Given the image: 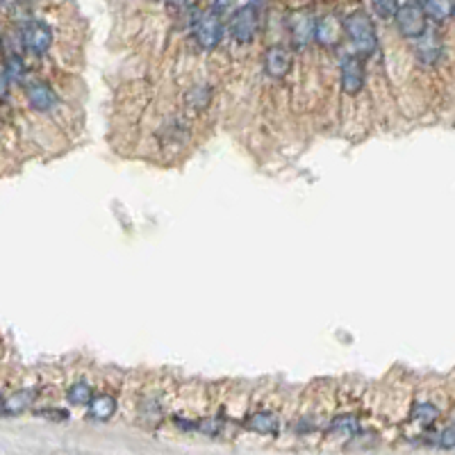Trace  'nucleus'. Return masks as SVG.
Here are the masks:
<instances>
[{
	"label": "nucleus",
	"mask_w": 455,
	"mask_h": 455,
	"mask_svg": "<svg viewBox=\"0 0 455 455\" xmlns=\"http://www.w3.org/2000/svg\"><path fill=\"white\" fill-rule=\"evenodd\" d=\"M371 7L380 19H394V11H396V7H399V0H371Z\"/></svg>",
	"instance_id": "19"
},
{
	"label": "nucleus",
	"mask_w": 455,
	"mask_h": 455,
	"mask_svg": "<svg viewBox=\"0 0 455 455\" xmlns=\"http://www.w3.org/2000/svg\"><path fill=\"white\" fill-rule=\"evenodd\" d=\"M417 41H419L417 55H419V60H422L424 64H433V62L439 60L441 46H439V39H437L435 32H428V28H426L422 37H417Z\"/></svg>",
	"instance_id": "11"
},
{
	"label": "nucleus",
	"mask_w": 455,
	"mask_h": 455,
	"mask_svg": "<svg viewBox=\"0 0 455 455\" xmlns=\"http://www.w3.org/2000/svg\"><path fill=\"white\" fill-rule=\"evenodd\" d=\"M344 32V26L337 16H323L319 21H314V39H317L321 46H335L340 41Z\"/></svg>",
	"instance_id": "9"
},
{
	"label": "nucleus",
	"mask_w": 455,
	"mask_h": 455,
	"mask_svg": "<svg viewBox=\"0 0 455 455\" xmlns=\"http://www.w3.org/2000/svg\"><path fill=\"white\" fill-rule=\"evenodd\" d=\"M357 419L355 417H337L333 426H330V433H337V435H344V437H353L357 435Z\"/></svg>",
	"instance_id": "17"
},
{
	"label": "nucleus",
	"mask_w": 455,
	"mask_h": 455,
	"mask_svg": "<svg viewBox=\"0 0 455 455\" xmlns=\"http://www.w3.org/2000/svg\"><path fill=\"white\" fill-rule=\"evenodd\" d=\"M0 414H5V399L0 396Z\"/></svg>",
	"instance_id": "26"
},
{
	"label": "nucleus",
	"mask_w": 455,
	"mask_h": 455,
	"mask_svg": "<svg viewBox=\"0 0 455 455\" xmlns=\"http://www.w3.org/2000/svg\"><path fill=\"white\" fill-rule=\"evenodd\" d=\"M441 444H444V449H453V426H449L441 433Z\"/></svg>",
	"instance_id": "23"
},
{
	"label": "nucleus",
	"mask_w": 455,
	"mask_h": 455,
	"mask_svg": "<svg viewBox=\"0 0 455 455\" xmlns=\"http://www.w3.org/2000/svg\"><path fill=\"white\" fill-rule=\"evenodd\" d=\"M426 16L435 19L437 23H444L453 16V0H424Z\"/></svg>",
	"instance_id": "14"
},
{
	"label": "nucleus",
	"mask_w": 455,
	"mask_h": 455,
	"mask_svg": "<svg viewBox=\"0 0 455 455\" xmlns=\"http://www.w3.org/2000/svg\"><path fill=\"white\" fill-rule=\"evenodd\" d=\"M198 428H201L203 433H207V435H216V433H219V422H214V419H209V422H203Z\"/></svg>",
	"instance_id": "21"
},
{
	"label": "nucleus",
	"mask_w": 455,
	"mask_h": 455,
	"mask_svg": "<svg viewBox=\"0 0 455 455\" xmlns=\"http://www.w3.org/2000/svg\"><path fill=\"white\" fill-rule=\"evenodd\" d=\"M91 396H93L91 387H89L85 380H80V382H75V385H71V387H68L66 401L73 403V405H89Z\"/></svg>",
	"instance_id": "15"
},
{
	"label": "nucleus",
	"mask_w": 455,
	"mask_h": 455,
	"mask_svg": "<svg viewBox=\"0 0 455 455\" xmlns=\"http://www.w3.org/2000/svg\"><path fill=\"white\" fill-rule=\"evenodd\" d=\"M3 71H5V75L9 78V83H11V80H16V83H19V80L23 78V73H26V66H23L21 57L9 55V57H7V62H5V68H3Z\"/></svg>",
	"instance_id": "18"
},
{
	"label": "nucleus",
	"mask_w": 455,
	"mask_h": 455,
	"mask_svg": "<svg viewBox=\"0 0 455 455\" xmlns=\"http://www.w3.org/2000/svg\"><path fill=\"white\" fill-rule=\"evenodd\" d=\"M232 3H235V0H212V9L219 11V14H224Z\"/></svg>",
	"instance_id": "22"
},
{
	"label": "nucleus",
	"mask_w": 455,
	"mask_h": 455,
	"mask_svg": "<svg viewBox=\"0 0 455 455\" xmlns=\"http://www.w3.org/2000/svg\"><path fill=\"white\" fill-rule=\"evenodd\" d=\"M394 19H396V26H399V32L403 34L405 39H417L422 37L424 30L428 28V21H426V11L419 3H405L403 7H396L394 11Z\"/></svg>",
	"instance_id": "4"
},
{
	"label": "nucleus",
	"mask_w": 455,
	"mask_h": 455,
	"mask_svg": "<svg viewBox=\"0 0 455 455\" xmlns=\"http://www.w3.org/2000/svg\"><path fill=\"white\" fill-rule=\"evenodd\" d=\"M28 100L30 105L37 112H48L55 108V103H57V96H55V91L46 85V83H32L28 87Z\"/></svg>",
	"instance_id": "10"
},
{
	"label": "nucleus",
	"mask_w": 455,
	"mask_h": 455,
	"mask_svg": "<svg viewBox=\"0 0 455 455\" xmlns=\"http://www.w3.org/2000/svg\"><path fill=\"white\" fill-rule=\"evenodd\" d=\"M289 32H291V39L296 41L298 48L310 43L312 37H314V19H312L310 11H296L289 21Z\"/></svg>",
	"instance_id": "8"
},
{
	"label": "nucleus",
	"mask_w": 455,
	"mask_h": 455,
	"mask_svg": "<svg viewBox=\"0 0 455 455\" xmlns=\"http://www.w3.org/2000/svg\"><path fill=\"white\" fill-rule=\"evenodd\" d=\"M439 417V410L433 403H417L412 407V422H419L424 426H430Z\"/></svg>",
	"instance_id": "16"
},
{
	"label": "nucleus",
	"mask_w": 455,
	"mask_h": 455,
	"mask_svg": "<svg viewBox=\"0 0 455 455\" xmlns=\"http://www.w3.org/2000/svg\"><path fill=\"white\" fill-rule=\"evenodd\" d=\"M7 87H9V78L5 75V71H0V100L7 96Z\"/></svg>",
	"instance_id": "24"
},
{
	"label": "nucleus",
	"mask_w": 455,
	"mask_h": 455,
	"mask_svg": "<svg viewBox=\"0 0 455 455\" xmlns=\"http://www.w3.org/2000/svg\"><path fill=\"white\" fill-rule=\"evenodd\" d=\"M169 5H171V7H184L187 0H169Z\"/></svg>",
	"instance_id": "25"
},
{
	"label": "nucleus",
	"mask_w": 455,
	"mask_h": 455,
	"mask_svg": "<svg viewBox=\"0 0 455 455\" xmlns=\"http://www.w3.org/2000/svg\"><path fill=\"white\" fill-rule=\"evenodd\" d=\"M258 28H260V11H258V7H255L253 3L239 7L235 14L230 16V23H228L230 37L235 39L237 43L253 41Z\"/></svg>",
	"instance_id": "3"
},
{
	"label": "nucleus",
	"mask_w": 455,
	"mask_h": 455,
	"mask_svg": "<svg viewBox=\"0 0 455 455\" xmlns=\"http://www.w3.org/2000/svg\"><path fill=\"white\" fill-rule=\"evenodd\" d=\"M89 407H91V417L93 419H98V422H108V419L116 412V401L108 394L96 396V399L91 396Z\"/></svg>",
	"instance_id": "13"
},
{
	"label": "nucleus",
	"mask_w": 455,
	"mask_h": 455,
	"mask_svg": "<svg viewBox=\"0 0 455 455\" xmlns=\"http://www.w3.org/2000/svg\"><path fill=\"white\" fill-rule=\"evenodd\" d=\"M291 68V53L287 48H283V46H273V48L266 51L264 55V71L269 78H285L289 73Z\"/></svg>",
	"instance_id": "7"
},
{
	"label": "nucleus",
	"mask_w": 455,
	"mask_h": 455,
	"mask_svg": "<svg viewBox=\"0 0 455 455\" xmlns=\"http://www.w3.org/2000/svg\"><path fill=\"white\" fill-rule=\"evenodd\" d=\"M192 32L198 46L205 51H212L219 46L221 37H224V23H221V14L214 9L198 11L192 21Z\"/></svg>",
	"instance_id": "2"
},
{
	"label": "nucleus",
	"mask_w": 455,
	"mask_h": 455,
	"mask_svg": "<svg viewBox=\"0 0 455 455\" xmlns=\"http://www.w3.org/2000/svg\"><path fill=\"white\" fill-rule=\"evenodd\" d=\"M249 428L255 430V433H260V435H276L278 428H280V422L273 412H258V414L251 417Z\"/></svg>",
	"instance_id": "12"
},
{
	"label": "nucleus",
	"mask_w": 455,
	"mask_h": 455,
	"mask_svg": "<svg viewBox=\"0 0 455 455\" xmlns=\"http://www.w3.org/2000/svg\"><path fill=\"white\" fill-rule=\"evenodd\" d=\"M342 87L346 93H351V96L360 93L365 87V64L357 55L342 57Z\"/></svg>",
	"instance_id": "6"
},
{
	"label": "nucleus",
	"mask_w": 455,
	"mask_h": 455,
	"mask_svg": "<svg viewBox=\"0 0 455 455\" xmlns=\"http://www.w3.org/2000/svg\"><path fill=\"white\" fill-rule=\"evenodd\" d=\"M21 39L26 51H30L32 55H46L53 43V30L46 26L43 21H28L21 30Z\"/></svg>",
	"instance_id": "5"
},
{
	"label": "nucleus",
	"mask_w": 455,
	"mask_h": 455,
	"mask_svg": "<svg viewBox=\"0 0 455 455\" xmlns=\"http://www.w3.org/2000/svg\"><path fill=\"white\" fill-rule=\"evenodd\" d=\"M344 32L348 34V39H351L353 48L360 55L369 57L373 51L378 48L376 26H373L371 16L367 14V11H362V9H357V11H353V14H348L344 19Z\"/></svg>",
	"instance_id": "1"
},
{
	"label": "nucleus",
	"mask_w": 455,
	"mask_h": 455,
	"mask_svg": "<svg viewBox=\"0 0 455 455\" xmlns=\"http://www.w3.org/2000/svg\"><path fill=\"white\" fill-rule=\"evenodd\" d=\"M30 396H32V392H23V394H16L14 399L5 401V412H19V410H23V407L28 405Z\"/></svg>",
	"instance_id": "20"
}]
</instances>
